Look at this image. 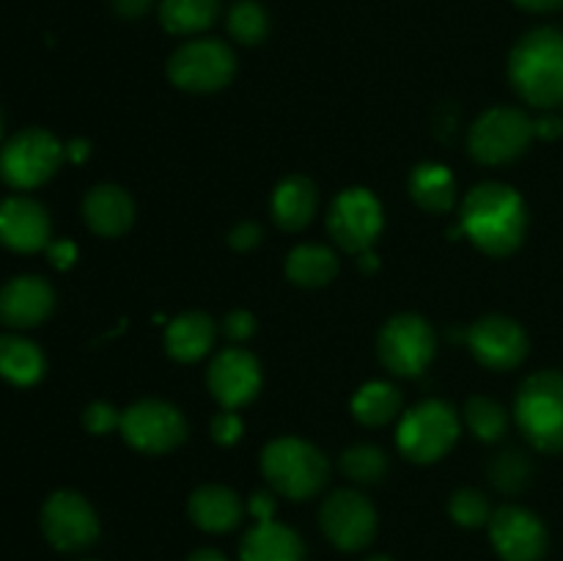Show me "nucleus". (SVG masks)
<instances>
[{
  "instance_id": "obj_1",
  "label": "nucleus",
  "mask_w": 563,
  "mask_h": 561,
  "mask_svg": "<svg viewBox=\"0 0 563 561\" xmlns=\"http://www.w3.org/2000/svg\"><path fill=\"white\" fill-rule=\"evenodd\" d=\"M460 229L489 256H509L526 237V201L504 182H484L465 196Z\"/></svg>"
},
{
  "instance_id": "obj_2",
  "label": "nucleus",
  "mask_w": 563,
  "mask_h": 561,
  "mask_svg": "<svg viewBox=\"0 0 563 561\" xmlns=\"http://www.w3.org/2000/svg\"><path fill=\"white\" fill-rule=\"evenodd\" d=\"M509 80L528 105L555 110L563 105V31L537 28L515 44Z\"/></svg>"
},
{
  "instance_id": "obj_3",
  "label": "nucleus",
  "mask_w": 563,
  "mask_h": 561,
  "mask_svg": "<svg viewBox=\"0 0 563 561\" xmlns=\"http://www.w3.org/2000/svg\"><path fill=\"white\" fill-rule=\"evenodd\" d=\"M515 418L528 443L544 454L563 451V372H537L520 385Z\"/></svg>"
},
{
  "instance_id": "obj_4",
  "label": "nucleus",
  "mask_w": 563,
  "mask_h": 561,
  "mask_svg": "<svg viewBox=\"0 0 563 561\" xmlns=\"http://www.w3.org/2000/svg\"><path fill=\"white\" fill-rule=\"evenodd\" d=\"M262 471L280 495L306 501L328 482V460L317 446L300 438H278L264 449Z\"/></svg>"
},
{
  "instance_id": "obj_5",
  "label": "nucleus",
  "mask_w": 563,
  "mask_h": 561,
  "mask_svg": "<svg viewBox=\"0 0 563 561\" xmlns=\"http://www.w3.org/2000/svg\"><path fill=\"white\" fill-rule=\"evenodd\" d=\"M64 157L66 146H60L53 132L27 127L11 135L0 148V179L14 190H33L55 176Z\"/></svg>"
},
{
  "instance_id": "obj_6",
  "label": "nucleus",
  "mask_w": 563,
  "mask_h": 561,
  "mask_svg": "<svg viewBox=\"0 0 563 561\" xmlns=\"http://www.w3.org/2000/svg\"><path fill=\"white\" fill-rule=\"evenodd\" d=\"M460 435V421L449 402L429 399L407 410L399 421L396 443L412 462H434L451 451Z\"/></svg>"
},
{
  "instance_id": "obj_7",
  "label": "nucleus",
  "mask_w": 563,
  "mask_h": 561,
  "mask_svg": "<svg viewBox=\"0 0 563 561\" xmlns=\"http://www.w3.org/2000/svg\"><path fill=\"white\" fill-rule=\"evenodd\" d=\"M537 138L533 132V119L520 108H489L476 124L471 127L467 135V146L471 154L484 165H500L509 160L520 157L531 141Z\"/></svg>"
},
{
  "instance_id": "obj_8",
  "label": "nucleus",
  "mask_w": 563,
  "mask_h": 561,
  "mask_svg": "<svg viewBox=\"0 0 563 561\" xmlns=\"http://www.w3.org/2000/svg\"><path fill=\"white\" fill-rule=\"evenodd\" d=\"M234 72V53L220 38H192L168 58V77L181 91H218V88L229 86Z\"/></svg>"
},
{
  "instance_id": "obj_9",
  "label": "nucleus",
  "mask_w": 563,
  "mask_h": 561,
  "mask_svg": "<svg viewBox=\"0 0 563 561\" xmlns=\"http://www.w3.org/2000/svg\"><path fill=\"white\" fill-rule=\"evenodd\" d=\"M328 231L346 253L372 251L383 231V204L366 187H350L333 198L328 212Z\"/></svg>"
},
{
  "instance_id": "obj_10",
  "label": "nucleus",
  "mask_w": 563,
  "mask_h": 561,
  "mask_svg": "<svg viewBox=\"0 0 563 561\" xmlns=\"http://www.w3.org/2000/svg\"><path fill=\"white\" fill-rule=\"evenodd\" d=\"M377 355L399 377H416L434 358V330L418 314L388 319L377 339Z\"/></svg>"
},
{
  "instance_id": "obj_11",
  "label": "nucleus",
  "mask_w": 563,
  "mask_h": 561,
  "mask_svg": "<svg viewBox=\"0 0 563 561\" xmlns=\"http://www.w3.org/2000/svg\"><path fill=\"white\" fill-rule=\"evenodd\" d=\"M42 531L55 550L77 553L97 542V512L75 490H58L42 506Z\"/></svg>"
},
{
  "instance_id": "obj_12",
  "label": "nucleus",
  "mask_w": 563,
  "mask_h": 561,
  "mask_svg": "<svg viewBox=\"0 0 563 561\" xmlns=\"http://www.w3.org/2000/svg\"><path fill=\"white\" fill-rule=\"evenodd\" d=\"M121 435L143 454H165L187 435V421L174 405L163 399H141L121 413Z\"/></svg>"
},
{
  "instance_id": "obj_13",
  "label": "nucleus",
  "mask_w": 563,
  "mask_h": 561,
  "mask_svg": "<svg viewBox=\"0 0 563 561\" xmlns=\"http://www.w3.org/2000/svg\"><path fill=\"white\" fill-rule=\"evenodd\" d=\"M319 522H322L324 537L346 553L372 544L377 534V512L372 501L357 490H335L319 509Z\"/></svg>"
},
{
  "instance_id": "obj_14",
  "label": "nucleus",
  "mask_w": 563,
  "mask_h": 561,
  "mask_svg": "<svg viewBox=\"0 0 563 561\" xmlns=\"http://www.w3.org/2000/svg\"><path fill=\"white\" fill-rule=\"evenodd\" d=\"M487 526L495 553L504 561H539L548 550V528L526 506H500Z\"/></svg>"
},
{
  "instance_id": "obj_15",
  "label": "nucleus",
  "mask_w": 563,
  "mask_h": 561,
  "mask_svg": "<svg viewBox=\"0 0 563 561\" xmlns=\"http://www.w3.org/2000/svg\"><path fill=\"white\" fill-rule=\"evenodd\" d=\"M465 339L476 361L482 366L493 369V372L520 366L528 355L526 330L520 328V322L500 317V314H493V317H484L476 324H471Z\"/></svg>"
},
{
  "instance_id": "obj_16",
  "label": "nucleus",
  "mask_w": 563,
  "mask_h": 561,
  "mask_svg": "<svg viewBox=\"0 0 563 561\" xmlns=\"http://www.w3.org/2000/svg\"><path fill=\"white\" fill-rule=\"evenodd\" d=\"M207 383L214 399L225 410H234V407L247 405L258 394L262 369H258V361L251 352L242 350V346H229V350L218 352V358L212 361Z\"/></svg>"
},
{
  "instance_id": "obj_17",
  "label": "nucleus",
  "mask_w": 563,
  "mask_h": 561,
  "mask_svg": "<svg viewBox=\"0 0 563 561\" xmlns=\"http://www.w3.org/2000/svg\"><path fill=\"white\" fill-rule=\"evenodd\" d=\"M53 234L47 209L27 196H9L0 201V245L16 253L47 251Z\"/></svg>"
},
{
  "instance_id": "obj_18",
  "label": "nucleus",
  "mask_w": 563,
  "mask_h": 561,
  "mask_svg": "<svg viewBox=\"0 0 563 561\" xmlns=\"http://www.w3.org/2000/svg\"><path fill=\"white\" fill-rule=\"evenodd\" d=\"M55 292L38 275H20L0 289V322L14 330L42 324L53 314Z\"/></svg>"
},
{
  "instance_id": "obj_19",
  "label": "nucleus",
  "mask_w": 563,
  "mask_h": 561,
  "mask_svg": "<svg viewBox=\"0 0 563 561\" xmlns=\"http://www.w3.org/2000/svg\"><path fill=\"white\" fill-rule=\"evenodd\" d=\"M82 218L99 237H121L135 220V204L119 185H97L82 201Z\"/></svg>"
},
{
  "instance_id": "obj_20",
  "label": "nucleus",
  "mask_w": 563,
  "mask_h": 561,
  "mask_svg": "<svg viewBox=\"0 0 563 561\" xmlns=\"http://www.w3.org/2000/svg\"><path fill=\"white\" fill-rule=\"evenodd\" d=\"M187 512L201 531L225 534L240 526L242 501L234 490L223 487V484H203L190 495Z\"/></svg>"
},
{
  "instance_id": "obj_21",
  "label": "nucleus",
  "mask_w": 563,
  "mask_h": 561,
  "mask_svg": "<svg viewBox=\"0 0 563 561\" xmlns=\"http://www.w3.org/2000/svg\"><path fill=\"white\" fill-rule=\"evenodd\" d=\"M306 548L297 537L295 528L284 522H256L251 531L242 537L240 561H302Z\"/></svg>"
},
{
  "instance_id": "obj_22",
  "label": "nucleus",
  "mask_w": 563,
  "mask_h": 561,
  "mask_svg": "<svg viewBox=\"0 0 563 561\" xmlns=\"http://www.w3.org/2000/svg\"><path fill=\"white\" fill-rule=\"evenodd\" d=\"M317 187L311 179L300 174L286 176L273 193V218L280 229L300 231L317 215Z\"/></svg>"
},
{
  "instance_id": "obj_23",
  "label": "nucleus",
  "mask_w": 563,
  "mask_h": 561,
  "mask_svg": "<svg viewBox=\"0 0 563 561\" xmlns=\"http://www.w3.org/2000/svg\"><path fill=\"white\" fill-rule=\"evenodd\" d=\"M214 341V322L201 311L176 317L165 330V352L179 363H192L209 352Z\"/></svg>"
},
{
  "instance_id": "obj_24",
  "label": "nucleus",
  "mask_w": 563,
  "mask_h": 561,
  "mask_svg": "<svg viewBox=\"0 0 563 561\" xmlns=\"http://www.w3.org/2000/svg\"><path fill=\"white\" fill-rule=\"evenodd\" d=\"M44 352L16 333L0 336V377L11 385H36L44 377Z\"/></svg>"
},
{
  "instance_id": "obj_25",
  "label": "nucleus",
  "mask_w": 563,
  "mask_h": 561,
  "mask_svg": "<svg viewBox=\"0 0 563 561\" xmlns=\"http://www.w3.org/2000/svg\"><path fill=\"white\" fill-rule=\"evenodd\" d=\"M410 196L423 212L443 215L456 201V182L440 163H423L410 174Z\"/></svg>"
},
{
  "instance_id": "obj_26",
  "label": "nucleus",
  "mask_w": 563,
  "mask_h": 561,
  "mask_svg": "<svg viewBox=\"0 0 563 561\" xmlns=\"http://www.w3.org/2000/svg\"><path fill=\"white\" fill-rule=\"evenodd\" d=\"M286 275L306 289L328 286L339 275V258L324 245H297L286 258Z\"/></svg>"
},
{
  "instance_id": "obj_27",
  "label": "nucleus",
  "mask_w": 563,
  "mask_h": 561,
  "mask_svg": "<svg viewBox=\"0 0 563 561\" xmlns=\"http://www.w3.org/2000/svg\"><path fill=\"white\" fill-rule=\"evenodd\" d=\"M220 0H163L159 3V22L174 36H192L201 33L218 20Z\"/></svg>"
},
{
  "instance_id": "obj_28",
  "label": "nucleus",
  "mask_w": 563,
  "mask_h": 561,
  "mask_svg": "<svg viewBox=\"0 0 563 561\" xmlns=\"http://www.w3.org/2000/svg\"><path fill=\"white\" fill-rule=\"evenodd\" d=\"M401 410V394L390 383L374 380L366 383L355 396H352V413L366 427H383L394 421Z\"/></svg>"
},
{
  "instance_id": "obj_29",
  "label": "nucleus",
  "mask_w": 563,
  "mask_h": 561,
  "mask_svg": "<svg viewBox=\"0 0 563 561\" xmlns=\"http://www.w3.org/2000/svg\"><path fill=\"white\" fill-rule=\"evenodd\" d=\"M269 31V16L256 0H240L229 11V33L240 44H258Z\"/></svg>"
},
{
  "instance_id": "obj_30",
  "label": "nucleus",
  "mask_w": 563,
  "mask_h": 561,
  "mask_svg": "<svg viewBox=\"0 0 563 561\" xmlns=\"http://www.w3.org/2000/svg\"><path fill=\"white\" fill-rule=\"evenodd\" d=\"M341 471L357 484H374L388 471V460L377 446H352L341 454Z\"/></svg>"
},
{
  "instance_id": "obj_31",
  "label": "nucleus",
  "mask_w": 563,
  "mask_h": 561,
  "mask_svg": "<svg viewBox=\"0 0 563 561\" xmlns=\"http://www.w3.org/2000/svg\"><path fill=\"white\" fill-rule=\"evenodd\" d=\"M465 421L471 427V432L478 440H498L506 432V413L498 402L487 399V396H473L465 405Z\"/></svg>"
},
{
  "instance_id": "obj_32",
  "label": "nucleus",
  "mask_w": 563,
  "mask_h": 561,
  "mask_svg": "<svg viewBox=\"0 0 563 561\" xmlns=\"http://www.w3.org/2000/svg\"><path fill=\"white\" fill-rule=\"evenodd\" d=\"M489 479H493L495 487L504 490V493H517V490L526 487L528 479H531V462H528L526 454H520V451H504V454L495 457L493 465H489Z\"/></svg>"
},
{
  "instance_id": "obj_33",
  "label": "nucleus",
  "mask_w": 563,
  "mask_h": 561,
  "mask_svg": "<svg viewBox=\"0 0 563 561\" xmlns=\"http://www.w3.org/2000/svg\"><path fill=\"white\" fill-rule=\"evenodd\" d=\"M449 512L451 520L465 528H478L484 522H489V517H493L489 501L478 490H456L449 501Z\"/></svg>"
},
{
  "instance_id": "obj_34",
  "label": "nucleus",
  "mask_w": 563,
  "mask_h": 561,
  "mask_svg": "<svg viewBox=\"0 0 563 561\" xmlns=\"http://www.w3.org/2000/svg\"><path fill=\"white\" fill-rule=\"evenodd\" d=\"M82 427L91 435H108L113 429H121V413L108 402H93L82 410Z\"/></svg>"
},
{
  "instance_id": "obj_35",
  "label": "nucleus",
  "mask_w": 563,
  "mask_h": 561,
  "mask_svg": "<svg viewBox=\"0 0 563 561\" xmlns=\"http://www.w3.org/2000/svg\"><path fill=\"white\" fill-rule=\"evenodd\" d=\"M242 418L234 410H223L212 418V440L220 446H231L242 438Z\"/></svg>"
},
{
  "instance_id": "obj_36",
  "label": "nucleus",
  "mask_w": 563,
  "mask_h": 561,
  "mask_svg": "<svg viewBox=\"0 0 563 561\" xmlns=\"http://www.w3.org/2000/svg\"><path fill=\"white\" fill-rule=\"evenodd\" d=\"M223 330L231 341H245L251 339L253 330H256V319L247 311H231L229 317L223 319Z\"/></svg>"
},
{
  "instance_id": "obj_37",
  "label": "nucleus",
  "mask_w": 563,
  "mask_h": 561,
  "mask_svg": "<svg viewBox=\"0 0 563 561\" xmlns=\"http://www.w3.org/2000/svg\"><path fill=\"white\" fill-rule=\"evenodd\" d=\"M47 258L53 267L69 270L77 258V245L71 240H55L47 245Z\"/></svg>"
},
{
  "instance_id": "obj_38",
  "label": "nucleus",
  "mask_w": 563,
  "mask_h": 561,
  "mask_svg": "<svg viewBox=\"0 0 563 561\" xmlns=\"http://www.w3.org/2000/svg\"><path fill=\"white\" fill-rule=\"evenodd\" d=\"M231 248L236 251H247V248H256L262 242V229L256 223H240L236 229H231L229 234Z\"/></svg>"
},
{
  "instance_id": "obj_39",
  "label": "nucleus",
  "mask_w": 563,
  "mask_h": 561,
  "mask_svg": "<svg viewBox=\"0 0 563 561\" xmlns=\"http://www.w3.org/2000/svg\"><path fill=\"white\" fill-rule=\"evenodd\" d=\"M533 132H537V138H548V141H555V138L563 135V116L553 113V110H548L544 116L533 119Z\"/></svg>"
},
{
  "instance_id": "obj_40",
  "label": "nucleus",
  "mask_w": 563,
  "mask_h": 561,
  "mask_svg": "<svg viewBox=\"0 0 563 561\" xmlns=\"http://www.w3.org/2000/svg\"><path fill=\"white\" fill-rule=\"evenodd\" d=\"M247 512H251V515L256 517L258 522L273 520V515H275L273 495H269V493H253L251 495V504H247Z\"/></svg>"
},
{
  "instance_id": "obj_41",
  "label": "nucleus",
  "mask_w": 563,
  "mask_h": 561,
  "mask_svg": "<svg viewBox=\"0 0 563 561\" xmlns=\"http://www.w3.org/2000/svg\"><path fill=\"white\" fill-rule=\"evenodd\" d=\"M152 6V0H113V9L119 11L126 20H135V16H143Z\"/></svg>"
},
{
  "instance_id": "obj_42",
  "label": "nucleus",
  "mask_w": 563,
  "mask_h": 561,
  "mask_svg": "<svg viewBox=\"0 0 563 561\" xmlns=\"http://www.w3.org/2000/svg\"><path fill=\"white\" fill-rule=\"evenodd\" d=\"M515 3L520 6V9L537 11V14H542V11H555V9H561L563 0H515Z\"/></svg>"
},
{
  "instance_id": "obj_43",
  "label": "nucleus",
  "mask_w": 563,
  "mask_h": 561,
  "mask_svg": "<svg viewBox=\"0 0 563 561\" xmlns=\"http://www.w3.org/2000/svg\"><path fill=\"white\" fill-rule=\"evenodd\" d=\"M66 157H69L71 163H82V160L88 157V141H82V138L71 141L69 146H66Z\"/></svg>"
},
{
  "instance_id": "obj_44",
  "label": "nucleus",
  "mask_w": 563,
  "mask_h": 561,
  "mask_svg": "<svg viewBox=\"0 0 563 561\" xmlns=\"http://www.w3.org/2000/svg\"><path fill=\"white\" fill-rule=\"evenodd\" d=\"M187 561H229V559H225V556L220 553V550L201 548V550H192V553L187 556Z\"/></svg>"
},
{
  "instance_id": "obj_45",
  "label": "nucleus",
  "mask_w": 563,
  "mask_h": 561,
  "mask_svg": "<svg viewBox=\"0 0 563 561\" xmlns=\"http://www.w3.org/2000/svg\"><path fill=\"white\" fill-rule=\"evenodd\" d=\"M357 264H361V270H363V273H374V270H377V267H379L377 256H374V253H372V251L361 253V256H357Z\"/></svg>"
},
{
  "instance_id": "obj_46",
  "label": "nucleus",
  "mask_w": 563,
  "mask_h": 561,
  "mask_svg": "<svg viewBox=\"0 0 563 561\" xmlns=\"http://www.w3.org/2000/svg\"><path fill=\"white\" fill-rule=\"evenodd\" d=\"M366 561H394V559H388V556H368Z\"/></svg>"
},
{
  "instance_id": "obj_47",
  "label": "nucleus",
  "mask_w": 563,
  "mask_h": 561,
  "mask_svg": "<svg viewBox=\"0 0 563 561\" xmlns=\"http://www.w3.org/2000/svg\"><path fill=\"white\" fill-rule=\"evenodd\" d=\"M0 135H3V124H0Z\"/></svg>"
},
{
  "instance_id": "obj_48",
  "label": "nucleus",
  "mask_w": 563,
  "mask_h": 561,
  "mask_svg": "<svg viewBox=\"0 0 563 561\" xmlns=\"http://www.w3.org/2000/svg\"><path fill=\"white\" fill-rule=\"evenodd\" d=\"M86 561H91V559H86Z\"/></svg>"
},
{
  "instance_id": "obj_49",
  "label": "nucleus",
  "mask_w": 563,
  "mask_h": 561,
  "mask_svg": "<svg viewBox=\"0 0 563 561\" xmlns=\"http://www.w3.org/2000/svg\"><path fill=\"white\" fill-rule=\"evenodd\" d=\"M561 116H563V113H561Z\"/></svg>"
}]
</instances>
